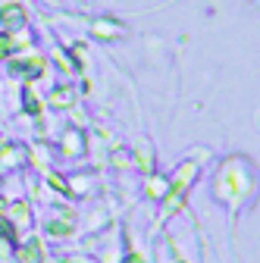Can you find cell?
I'll list each match as a JSON object with an SVG mask.
<instances>
[{
  "label": "cell",
  "instance_id": "cell-3",
  "mask_svg": "<svg viewBox=\"0 0 260 263\" xmlns=\"http://www.w3.org/2000/svg\"><path fill=\"white\" fill-rule=\"evenodd\" d=\"M125 263H144V260H141V257H128Z\"/></svg>",
  "mask_w": 260,
  "mask_h": 263
},
{
  "label": "cell",
  "instance_id": "cell-1",
  "mask_svg": "<svg viewBox=\"0 0 260 263\" xmlns=\"http://www.w3.org/2000/svg\"><path fill=\"white\" fill-rule=\"evenodd\" d=\"M94 31H97V35L113 38V35H122V25H116V22H94Z\"/></svg>",
  "mask_w": 260,
  "mask_h": 263
},
{
  "label": "cell",
  "instance_id": "cell-2",
  "mask_svg": "<svg viewBox=\"0 0 260 263\" xmlns=\"http://www.w3.org/2000/svg\"><path fill=\"white\" fill-rule=\"evenodd\" d=\"M0 19L10 22V25H16V22H22V19H25V10H22V7H7L4 13H0Z\"/></svg>",
  "mask_w": 260,
  "mask_h": 263
}]
</instances>
